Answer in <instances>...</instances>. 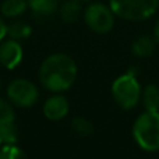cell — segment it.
Instances as JSON below:
<instances>
[{
    "label": "cell",
    "instance_id": "obj_13",
    "mask_svg": "<svg viewBox=\"0 0 159 159\" xmlns=\"http://www.w3.org/2000/svg\"><path fill=\"white\" fill-rule=\"evenodd\" d=\"M144 105L147 110L158 112L159 109V88L157 85H148L144 89Z\"/></svg>",
    "mask_w": 159,
    "mask_h": 159
},
{
    "label": "cell",
    "instance_id": "obj_3",
    "mask_svg": "<svg viewBox=\"0 0 159 159\" xmlns=\"http://www.w3.org/2000/svg\"><path fill=\"white\" fill-rule=\"evenodd\" d=\"M159 0H110L115 16L130 21H143L154 16Z\"/></svg>",
    "mask_w": 159,
    "mask_h": 159
},
{
    "label": "cell",
    "instance_id": "obj_18",
    "mask_svg": "<svg viewBox=\"0 0 159 159\" xmlns=\"http://www.w3.org/2000/svg\"><path fill=\"white\" fill-rule=\"evenodd\" d=\"M14 121V109L7 101L0 98V123H11Z\"/></svg>",
    "mask_w": 159,
    "mask_h": 159
},
{
    "label": "cell",
    "instance_id": "obj_5",
    "mask_svg": "<svg viewBox=\"0 0 159 159\" xmlns=\"http://www.w3.org/2000/svg\"><path fill=\"white\" fill-rule=\"evenodd\" d=\"M85 22L96 34H106L113 28L115 13L112 8L102 3H92L85 10Z\"/></svg>",
    "mask_w": 159,
    "mask_h": 159
},
{
    "label": "cell",
    "instance_id": "obj_8",
    "mask_svg": "<svg viewBox=\"0 0 159 159\" xmlns=\"http://www.w3.org/2000/svg\"><path fill=\"white\" fill-rule=\"evenodd\" d=\"M43 113L49 120H60L69 113V101L61 95H55L46 101Z\"/></svg>",
    "mask_w": 159,
    "mask_h": 159
},
{
    "label": "cell",
    "instance_id": "obj_22",
    "mask_svg": "<svg viewBox=\"0 0 159 159\" xmlns=\"http://www.w3.org/2000/svg\"><path fill=\"white\" fill-rule=\"evenodd\" d=\"M0 87H2V85H0Z\"/></svg>",
    "mask_w": 159,
    "mask_h": 159
},
{
    "label": "cell",
    "instance_id": "obj_9",
    "mask_svg": "<svg viewBox=\"0 0 159 159\" xmlns=\"http://www.w3.org/2000/svg\"><path fill=\"white\" fill-rule=\"evenodd\" d=\"M157 46V41L154 36L149 35H141L133 42V53L140 57H147V56L152 55Z\"/></svg>",
    "mask_w": 159,
    "mask_h": 159
},
{
    "label": "cell",
    "instance_id": "obj_10",
    "mask_svg": "<svg viewBox=\"0 0 159 159\" xmlns=\"http://www.w3.org/2000/svg\"><path fill=\"white\" fill-rule=\"evenodd\" d=\"M81 16V4L80 0H67L60 7V17L64 22H75Z\"/></svg>",
    "mask_w": 159,
    "mask_h": 159
},
{
    "label": "cell",
    "instance_id": "obj_6",
    "mask_svg": "<svg viewBox=\"0 0 159 159\" xmlns=\"http://www.w3.org/2000/svg\"><path fill=\"white\" fill-rule=\"evenodd\" d=\"M8 98L14 105L21 107L32 106L36 101H38V89L31 81L24 78L14 80L10 85H8Z\"/></svg>",
    "mask_w": 159,
    "mask_h": 159
},
{
    "label": "cell",
    "instance_id": "obj_11",
    "mask_svg": "<svg viewBox=\"0 0 159 159\" xmlns=\"http://www.w3.org/2000/svg\"><path fill=\"white\" fill-rule=\"evenodd\" d=\"M28 6L39 16H50L57 8V0H28Z\"/></svg>",
    "mask_w": 159,
    "mask_h": 159
},
{
    "label": "cell",
    "instance_id": "obj_1",
    "mask_svg": "<svg viewBox=\"0 0 159 159\" xmlns=\"http://www.w3.org/2000/svg\"><path fill=\"white\" fill-rule=\"evenodd\" d=\"M77 78V66L67 55H52L42 63L39 80L42 85L53 92L66 91Z\"/></svg>",
    "mask_w": 159,
    "mask_h": 159
},
{
    "label": "cell",
    "instance_id": "obj_16",
    "mask_svg": "<svg viewBox=\"0 0 159 159\" xmlns=\"http://www.w3.org/2000/svg\"><path fill=\"white\" fill-rule=\"evenodd\" d=\"M0 159H28L21 148L8 144L0 149Z\"/></svg>",
    "mask_w": 159,
    "mask_h": 159
},
{
    "label": "cell",
    "instance_id": "obj_15",
    "mask_svg": "<svg viewBox=\"0 0 159 159\" xmlns=\"http://www.w3.org/2000/svg\"><path fill=\"white\" fill-rule=\"evenodd\" d=\"M17 141V129L14 121L11 123H0V145H8Z\"/></svg>",
    "mask_w": 159,
    "mask_h": 159
},
{
    "label": "cell",
    "instance_id": "obj_7",
    "mask_svg": "<svg viewBox=\"0 0 159 159\" xmlns=\"http://www.w3.org/2000/svg\"><path fill=\"white\" fill-rule=\"evenodd\" d=\"M22 60V48L17 39H8L0 45V63L6 69H16Z\"/></svg>",
    "mask_w": 159,
    "mask_h": 159
},
{
    "label": "cell",
    "instance_id": "obj_19",
    "mask_svg": "<svg viewBox=\"0 0 159 159\" xmlns=\"http://www.w3.org/2000/svg\"><path fill=\"white\" fill-rule=\"evenodd\" d=\"M6 35H7V25H6L4 21L0 18V41H2Z\"/></svg>",
    "mask_w": 159,
    "mask_h": 159
},
{
    "label": "cell",
    "instance_id": "obj_20",
    "mask_svg": "<svg viewBox=\"0 0 159 159\" xmlns=\"http://www.w3.org/2000/svg\"><path fill=\"white\" fill-rule=\"evenodd\" d=\"M154 38H155V41H157V43H159V20L157 24H155V28H154Z\"/></svg>",
    "mask_w": 159,
    "mask_h": 159
},
{
    "label": "cell",
    "instance_id": "obj_21",
    "mask_svg": "<svg viewBox=\"0 0 159 159\" xmlns=\"http://www.w3.org/2000/svg\"><path fill=\"white\" fill-rule=\"evenodd\" d=\"M82 2H89V0H82Z\"/></svg>",
    "mask_w": 159,
    "mask_h": 159
},
{
    "label": "cell",
    "instance_id": "obj_14",
    "mask_svg": "<svg viewBox=\"0 0 159 159\" xmlns=\"http://www.w3.org/2000/svg\"><path fill=\"white\" fill-rule=\"evenodd\" d=\"M7 34L13 39H24L31 35V27L24 21H14L7 25Z\"/></svg>",
    "mask_w": 159,
    "mask_h": 159
},
{
    "label": "cell",
    "instance_id": "obj_2",
    "mask_svg": "<svg viewBox=\"0 0 159 159\" xmlns=\"http://www.w3.org/2000/svg\"><path fill=\"white\" fill-rule=\"evenodd\" d=\"M133 134L137 144L145 151L159 149V112L145 110L135 120Z\"/></svg>",
    "mask_w": 159,
    "mask_h": 159
},
{
    "label": "cell",
    "instance_id": "obj_12",
    "mask_svg": "<svg viewBox=\"0 0 159 159\" xmlns=\"http://www.w3.org/2000/svg\"><path fill=\"white\" fill-rule=\"evenodd\" d=\"M28 3L25 0H4L2 4V13L6 17H18L25 11Z\"/></svg>",
    "mask_w": 159,
    "mask_h": 159
},
{
    "label": "cell",
    "instance_id": "obj_17",
    "mask_svg": "<svg viewBox=\"0 0 159 159\" xmlns=\"http://www.w3.org/2000/svg\"><path fill=\"white\" fill-rule=\"evenodd\" d=\"M71 129L81 135H88L93 131V126L89 120L84 117H74L71 120Z\"/></svg>",
    "mask_w": 159,
    "mask_h": 159
},
{
    "label": "cell",
    "instance_id": "obj_4",
    "mask_svg": "<svg viewBox=\"0 0 159 159\" xmlns=\"http://www.w3.org/2000/svg\"><path fill=\"white\" fill-rule=\"evenodd\" d=\"M112 93L123 109H133L141 95V88L134 73H127L116 80L112 85Z\"/></svg>",
    "mask_w": 159,
    "mask_h": 159
}]
</instances>
